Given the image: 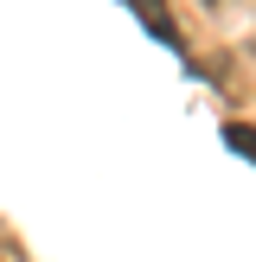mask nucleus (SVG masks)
Returning <instances> with one entry per match:
<instances>
[{
    "label": "nucleus",
    "instance_id": "nucleus-1",
    "mask_svg": "<svg viewBox=\"0 0 256 262\" xmlns=\"http://www.w3.org/2000/svg\"><path fill=\"white\" fill-rule=\"evenodd\" d=\"M224 141H230V147H237V154H243V160H256V128H230V135H224Z\"/></svg>",
    "mask_w": 256,
    "mask_h": 262
}]
</instances>
